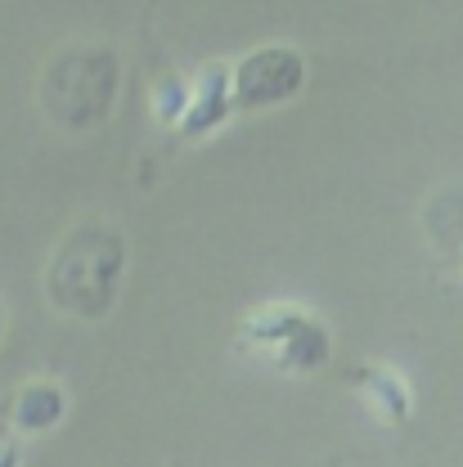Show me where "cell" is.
<instances>
[{"label": "cell", "instance_id": "8", "mask_svg": "<svg viewBox=\"0 0 463 467\" xmlns=\"http://www.w3.org/2000/svg\"><path fill=\"white\" fill-rule=\"evenodd\" d=\"M184 104H189V86L167 67V72L153 81V117H158L163 126H175L180 113H184Z\"/></svg>", "mask_w": 463, "mask_h": 467}, {"label": "cell", "instance_id": "4", "mask_svg": "<svg viewBox=\"0 0 463 467\" xmlns=\"http://www.w3.org/2000/svg\"><path fill=\"white\" fill-rule=\"evenodd\" d=\"M301 86H306V58L292 46H261L230 67V109L261 113V109L297 99Z\"/></svg>", "mask_w": 463, "mask_h": 467}, {"label": "cell", "instance_id": "3", "mask_svg": "<svg viewBox=\"0 0 463 467\" xmlns=\"http://www.w3.org/2000/svg\"><path fill=\"white\" fill-rule=\"evenodd\" d=\"M238 347L279 373H320L333 359V333L297 301H275L238 324Z\"/></svg>", "mask_w": 463, "mask_h": 467}, {"label": "cell", "instance_id": "9", "mask_svg": "<svg viewBox=\"0 0 463 467\" xmlns=\"http://www.w3.org/2000/svg\"><path fill=\"white\" fill-rule=\"evenodd\" d=\"M23 463V450L14 441H0V467H18Z\"/></svg>", "mask_w": 463, "mask_h": 467}, {"label": "cell", "instance_id": "10", "mask_svg": "<svg viewBox=\"0 0 463 467\" xmlns=\"http://www.w3.org/2000/svg\"><path fill=\"white\" fill-rule=\"evenodd\" d=\"M0 337H5V310H0Z\"/></svg>", "mask_w": 463, "mask_h": 467}, {"label": "cell", "instance_id": "6", "mask_svg": "<svg viewBox=\"0 0 463 467\" xmlns=\"http://www.w3.org/2000/svg\"><path fill=\"white\" fill-rule=\"evenodd\" d=\"M347 382L364 396V405L374 409L387 427H405L414 413V396H409L405 378L387 364H355L347 373Z\"/></svg>", "mask_w": 463, "mask_h": 467}, {"label": "cell", "instance_id": "1", "mask_svg": "<svg viewBox=\"0 0 463 467\" xmlns=\"http://www.w3.org/2000/svg\"><path fill=\"white\" fill-rule=\"evenodd\" d=\"M126 238L109 221H81L63 234L46 265V292L72 319H104L126 279Z\"/></svg>", "mask_w": 463, "mask_h": 467}, {"label": "cell", "instance_id": "5", "mask_svg": "<svg viewBox=\"0 0 463 467\" xmlns=\"http://www.w3.org/2000/svg\"><path fill=\"white\" fill-rule=\"evenodd\" d=\"M230 63H207L198 72V81L189 86V104L175 121V144H189V140H203L212 135L226 117H230Z\"/></svg>", "mask_w": 463, "mask_h": 467}, {"label": "cell", "instance_id": "11", "mask_svg": "<svg viewBox=\"0 0 463 467\" xmlns=\"http://www.w3.org/2000/svg\"><path fill=\"white\" fill-rule=\"evenodd\" d=\"M455 261H459V265H463V247H459V252H455Z\"/></svg>", "mask_w": 463, "mask_h": 467}, {"label": "cell", "instance_id": "7", "mask_svg": "<svg viewBox=\"0 0 463 467\" xmlns=\"http://www.w3.org/2000/svg\"><path fill=\"white\" fill-rule=\"evenodd\" d=\"M68 413V396L58 382H27L18 396H14V427L23 436H41L63 422Z\"/></svg>", "mask_w": 463, "mask_h": 467}, {"label": "cell", "instance_id": "2", "mask_svg": "<svg viewBox=\"0 0 463 467\" xmlns=\"http://www.w3.org/2000/svg\"><path fill=\"white\" fill-rule=\"evenodd\" d=\"M117 81H121V63H117L113 46H63L50 55L37 81V99L41 113L63 130H90L117 104Z\"/></svg>", "mask_w": 463, "mask_h": 467}]
</instances>
